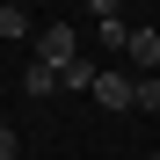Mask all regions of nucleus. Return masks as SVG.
Segmentation results:
<instances>
[{"label": "nucleus", "instance_id": "10", "mask_svg": "<svg viewBox=\"0 0 160 160\" xmlns=\"http://www.w3.org/2000/svg\"><path fill=\"white\" fill-rule=\"evenodd\" d=\"M153 160H160V153H153Z\"/></svg>", "mask_w": 160, "mask_h": 160}, {"label": "nucleus", "instance_id": "9", "mask_svg": "<svg viewBox=\"0 0 160 160\" xmlns=\"http://www.w3.org/2000/svg\"><path fill=\"white\" fill-rule=\"evenodd\" d=\"M0 160H22V131H8V124H0Z\"/></svg>", "mask_w": 160, "mask_h": 160}, {"label": "nucleus", "instance_id": "2", "mask_svg": "<svg viewBox=\"0 0 160 160\" xmlns=\"http://www.w3.org/2000/svg\"><path fill=\"white\" fill-rule=\"evenodd\" d=\"M88 22L102 29V51H124V44H131V22H124V8H117V0H95V8H88Z\"/></svg>", "mask_w": 160, "mask_h": 160}, {"label": "nucleus", "instance_id": "6", "mask_svg": "<svg viewBox=\"0 0 160 160\" xmlns=\"http://www.w3.org/2000/svg\"><path fill=\"white\" fill-rule=\"evenodd\" d=\"M131 109H153V117H160V73H146V80H131Z\"/></svg>", "mask_w": 160, "mask_h": 160}, {"label": "nucleus", "instance_id": "3", "mask_svg": "<svg viewBox=\"0 0 160 160\" xmlns=\"http://www.w3.org/2000/svg\"><path fill=\"white\" fill-rule=\"evenodd\" d=\"M95 102H102L109 117H124V109H131V73H102V80H95Z\"/></svg>", "mask_w": 160, "mask_h": 160}, {"label": "nucleus", "instance_id": "8", "mask_svg": "<svg viewBox=\"0 0 160 160\" xmlns=\"http://www.w3.org/2000/svg\"><path fill=\"white\" fill-rule=\"evenodd\" d=\"M0 37H29V15L8 8V0H0Z\"/></svg>", "mask_w": 160, "mask_h": 160}, {"label": "nucleus", "instance_id": "5", "mask_svg": "<svg viewBox=\"0 0 160 160\" xmlns=\"http://www.w3.org/2000/svg\"><path fill=\"white\" fill-rule=\"evenodd\" d=\"M95 80H102V66H95V58H73V66L58 73V88H80V95H95Z\"/></svg>", "mask_w": 160, "mask_h": 160}, {"label": "nucleus", "instance_id": "4", "mask_svg": "<svg viewBox=\"0 0 160 160\" xmlns=\"http://www.w3.org/2000/svg\"><path fill=\"white\" fill-rule=\"evenodd\" d=\"M124 58L138 66V73H160V29H131V44H124Z\"/></svg>", "mask_w": 160, "mask_h": 160}, {"label": "nucleus", "instance_id": "1", "mask_svg": "<svg viewBox=\"0 0 160 160\" xmlns=\"http://www.w3.org/2000/svg\"><path fill=\"white\" fill-rule=\"evenodd\" d=\"M73 58H88V51H80V29H73V22H44V29H37V66L66 73Z\"/></svg>", "mask_w": 160, "mask_h": 160}, {"label": "nucleus", "instance_id": "7", "mask_svg": "<svg viewBox=\"0 0 160 160\" xmlns=\"http://www.w3.org/2000/svg\"><path fill=\"white\" fill-rule=\"evenodd\" d=\"M22 88L44 102V95H58V73H51V66H29V80H22Z\"/></svg>", "mask_w": 160, "mask_h": 160}]
</instances>
